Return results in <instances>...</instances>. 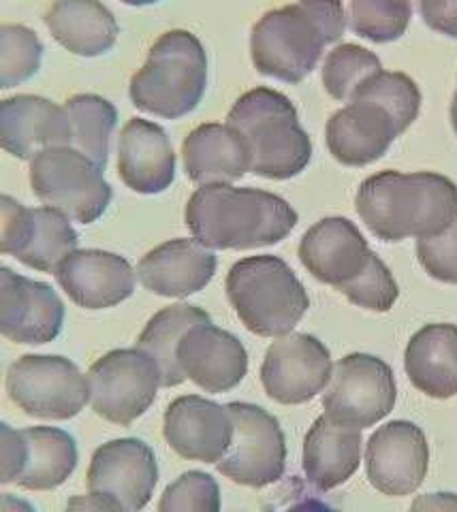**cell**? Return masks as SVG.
Returning a JSON list of instances; mask_svg holds the SVG:
<instances>
[{
	"label": "cell",
	"mask_w": 457,
	"mask_h": 512,
	"mask_svg": "<svg viewBox=\"0 0 457 512\" xmlns=\"http://www.w3.org/2000/svg\"><path fill=\"white\" fill-rule=\"evenodd\" d=\"M7 393L24 414L47 421H69L92 399L88 376L56 355H24L11 363Z\"/></svg>",
	"instance_id": "obj_8"
},
{
	"label": "cell",
	"mask_w": 457,
	"mask_h": 512,
	"mask_svg": "<svg viewBox=\"0 0 457 512\" xmlns=\"http://www.w3.org/2000/svg\"><path fill=\"white\" fill-rule=\"evenodd\" d=\"M415 0H351L349 28L372 43H391L404 37L411 26Z\"/></svg>",
	"instance_id": "obj_33"
},
{
	"label": "cell",
	"mask_w": 457,
	"mask_h": 512,
	"mask_svg": "<svg viewBox=\"0 0 457 512\" xmlns=\"http://www.w3.org/2000/svg\"><path fill=\"white\" fill-rule=\"evenodd\" d=\"M0 438H3V485L18 483L28 459V446L22 431L13 429L11 425L3 423L0 427Z\"/></svg>",
	"instance_id": "obj_39"
},
{
	"label": "cell",
	"mask_w": 457,
	"mask_h": 512,
	"mask_svg": "<svg viewBox=\"0 0 457 512\" xmlns=\"http://www.w3.org/2000/svg\"><path fill=\"white\" fill-rule=\"evenodd\" d=\"M30 186L43 205L80 224L97 222L114 199L103 167L73 146L47 148L30 160Z\"/></svg>",
	"instance_id": "obj_7"
},
{
	"label": "cell",
	"mask_w": 457,
	"mask_h": 512,
	"mask_svg": "<svg viewBox=\"0 0 457 512\" xmlns=\"http://www.w3.org/2000/svg\"><path fill=\"white\" fill-rule=\"evenodd\" d=\"M208 88V54L188 30H169L156 39L148 60L129 86L139 111L180 120L199 107Z\"/></svg>",
	"instance_id": "obj_5"
},
{
	"label": "cell",
	"mask_w": 457,
	"mask_h": 512,
	"mask_svg": "<svg viewBox=\"0 0 457 512\" xmlns=\"http://www.w3.org/2000/svg\"><path fill=\"white\" fill-rule=\"evenodd\" d=\"M334 361L327 346L310 333H287L267 348L261 384L267 397L282 406H299L327 389Z\"/></svg>",
	"instance_id": "obj_13"
},
{
	"label": "cell",
	"mask_w": 457,
	"mask_h": 512,
	"mask_svg": "<svg viewBox=\"0 0 457 512\" xmlns=\"http://www.w3.org/2000/svg\"><path fill=\"white\" fill-rule=\"evenodd\" d=\"M349 13L342 0H297L267 11L252 26L255 69L285 84H299L317 67L323 50L342 39Z\"/></svg>",
	"instance_id": "obj_3"
},
{
	"label": "cell",
	"mask_w": 457,
	"mask_h": 512,
	"mask_svg": "<svg viewBox=\"0 0 457 512\" xmlns=\"http://www.w3.org/2000/svg\"><path fill=\"white\" fill-rule=\"evenodd\" d=\"M293 205L274 192L233 184L199 186L186 203L184 222L212 250L274 246L297 227Z\"/></svg>",
	"instance_id": "obj_2"
},
{
	"label": "cell",
	"mask_w": 457,
	"mask_h": 512,
	"mask_svg": "<svg viewBox=\"0 0 457 512\" xmlns=\"http://www.w3.org/2000/svg\"><path fill=\"white\" fill-rule=\"evenodd\" d=\"M400 128L389 111L370 101H351L327 120V150L344 167H368L383 158Z\"/></svg>",
	"instance_id": "obj_21"
},
{
	"label": "cell",
	"mask_w": 457,
	"mask_h": 512,
	"mask_svg": "<svg viewBox=\"0 0 457 512\" xmlns=\"http://www.w3.org/2000/svg\"><path fill=\"white\" fill-rule=\"evenodd\" d=\"M338 291L355 303L357 308L370 312H389L400 297V286L393 278L391 269L383 263L376 252L370 254V261L351 282L342 284Z\"/></svg>",
	"instance_id": "obj_36"
},
{
	"label": "cell",
	"mask_w": 457,
	"mask_h": 512,
	"mask_svg": "<svg viewBox=\"0 0 457 512\" xmlns=\"http://www.w3.org/2000/svg\"><path fill=\"white\" fill-rule=\"evenodd\" d=\"M297 254L319 282L340 288L364 271L372 250L355 222L342 216H329L312 224L304 233Z\"/></svg>",
	"instance_id": "obj_19"
},
{
	"label": "cell",
	"mask_w": 457,
	"mask_h": 512,
	"mask_svg": "<svg viewBox=\"0 0 457 512\" xmlns=\"http://www.w3.org/2000/svg\"><path fill=\"white\" fill-rule=\"evenodd\" d=\"M430 468V444L423 429L411 421L378 427L366 444L370 485L389 498L413 495Z\"/></svg>",
	"instance_id": "obj_15"
},
{
	"label": "cell",
	"mask_w": 457,
	"mask_h": 512,
	"mask_svg": "<svg viewBox=\"0 0 457 512\" xmlns=\"http://www.w3.org/2000/svg\"><path fill=\"white\" fill-rule=\"evenodd\" d=\"M415 510H457L455 493H428L413 504Z\"/></svg>",
	"instance_id": "obj_41"
},
{
	"label": "cell",
	"mask_w": 457,
	"mask_h": 512,
	"mask_svg": "<svg viewBox=\"0 0 457 512\" xmlns=\"http://www.w3.org/2000/svg\"><path fill=\"white\" fill-rule=\"evenodd\" d=\"M43 60V43L35 30L22 24L0 28V84L5 90L33 77Z\"/></svg>",
	"instance_id": "obj_35"
},
{
	"label": "cell",
	"mask_w": 457,
	"mask_h": 512,
	"mask_svg": "<svg viewBox=\"0 0 457 512\" xmlns=\"http://www.w3.org/2000/svg\"><path fill=\"white\" fill-rule=\"evenodd\" d=\"M451 124H453V131L457 135V103L451 101Z\"/></svg>",
	"instance_id": "obj_44"
},
{
	"label": "cell",
	"mask_w": 457,
	"mask_h": 512,
	"mask_svg": "<svg viewBox=\"0 0 457 512\" xmlns=\"http://www.w3.org/2000/svg\"><path fill=\"white\" fill-rule=\"evenodd\" d=\"M92 410L105 421L129 427L144 416L163 387L161 367L144 348H120L107 352L90 372Z\"/></svg>",
	"instance_id": "obj_10"
},
{
	"label": "cell",
	"mask_w": 457,
	"mask_h": 512,
	"mask_svg": "<svg viewBox=\"0 0 457 512\" xmlns=\"http://www.w3.org/2000/svg\"><path fill=\"white\" fill-rule=\"evenodd\" d=\"M417 11L430 30L457 39V0H417Z\"/></svg>",
	"instance_id": "obj_40"
},
{
	"label": "cell",
	"mask_w": 457,
	"mask_h": 512,
	"mask_svg": "<svg viewBox=\"0 0 457 512\" xmlns=\"http://www.w3.org/2000/svg\"><path fill=\"white\" fill-rule=\"evenodd\" d=\"M355 210L387 244L438 235L457 218V184L432 171H381L361 182Z\"/></svg>",
	"instance_id": "obj_1"
},
{
	"label": "cell",
	"mask_w": 457,
	"mask_h": 512,
	"mask_svg": "<svg viewBox=\"0 0 457 512\" xmlns=\"http://www.w3.org/2000/svg\"><path fill=\"white\" fill-rule=\"evenodd\" d=\"M227 122L246 137L252 173L259 178L285 182L310 165V135L299 124L295 105L282 92L272 88L248 90L231 107Z\"/></svg>",
	"instance_id": "obj_4"
},
{
	"label": "cell",
	"mask_w": 457,
	"mask_h": 512,
	"mask_svg": "<svg viewBox=\"0 0 457 512\" xmlns=\"http://www.w3.org/2000/svg\"><path fill=\"white\" fill-rule=\"evenodd\" d=\"M3 239L0 250L15 256L30 269L56 274L60 263L77 250L80 235L73 229L71 218L56 207H26L13 197L3 201Z\"/></svg>",
	"instance_id": "obj_12"
},
{
	"label": "cell",
	"mask_w": 457,
	"mask_h": 512,
	"mask_svg": "<svg viewBox=\"0 0 457 512\" xmlns=\"http://www.w3.org/2000/svg\"><path fill=\"white\" fill-rule=\"evenodd\" d=\"M361 429L334 423L327 414L312 423L304 438V472L319 491H332L349 480L361 463Z\"/></svg>",
	"instance_id": "obj_26"
},
{
	"label": "cell",
	"mask_w": 457,
	"mask_h": 512,
	"mask_svg": "<svg viewBox=\"0 0 457 512\" xmlns=\"http://www.w3.org/2000/svg\"><path fill=\"white\" fill-rule=\"evenodd\" d=\"M120 3L129 5V7H148V5H156V3H161V0H120Z\"/></svg>",
	"instance_id": "obj_43"
},
{
	"label": "cell",
	"mask_w": 457,
	"mask_h": 512,
	"mask_svg": "<svg viewBox=\"0 0 457 512\" xmlns=\"http://www.w3.org/2000/svg\"><path fill=\"white\" fill-rule=\"evenodd\" d=\"M227 299L250 333L274 340L291 333L310 308L304 284L274 254L235 263L227 274Z\"/></svg>",
	"instance_id": "obj_6"
},
{
	"label": "cell",
	"mask_w": 457,
	"mask_h": 512,
	"mask_svg": "<svg viewBox=\"0 0 457 512\" xmlns=\"http://www.w3.org/2000/svg\"><path fill=\"white\" fill-rule=\"evenodd\" d=\"M417 259L434 280L457 284V218L443 233L417 239Z\"/></svg>",
	"instance_id": "obj_38"
},
{
	"label": "cell",
	"mask_w": 457,
	"mask_h": 512,
	"mask_svg": "<svg viewBox=\"0 0 457 512\" xmlns=\"http://www.w3.org/2000/svg\"><path fill=\"white\" fill-rule=\"evenodd\" d=\"M161 512H180V510H199V512H218L220 510V489L214 476L191 470L182 474L176 483H171L159 502Z\"/></svg>",
	"instance_id": "obj_37"
},
{
	"label": "cell",
	"mask_w": 457,
	"mask_h": 512,
	"mask_svg": "<svg viewBox=\"0 0 457 512\" xmlns=\"http://www.w3.org/2000/svg\"><path fill=\"white\" fill-rule=\"evenodd\" d=\"M28 446L26 468L18 485L26 491H52L65 485L80 461L75 438L58 427L22 429Z\"/></svg>",
	"instance_id": "obj_29"
},
{
	"label": "cell",
	"mask_w": 457,
	"mask_h": 512,
	"mask_svg": "<svg viewBox=\"0 0 457 512\" xmlns=\"http://www.w3.org/2000/svg\"><path fill=\"white\" fill-rule=\"evenodd\" d=\"M176 152L165 128L133 118L118 141V175L137 195H159L176 180Z\"/></svg>",
	"instance_id": "obj_24"
},
{
	"label": "cell",
	"mask_w": 457,
	"mask_h": 512,
	"mask_svg": "<svg viewBox=\"0 0 457 512\" xmlns=\"http://www.w3.org/2000/svg\"><path fill=\"white\" fill-rule=\"evenodd\" d=\"M229 410L233 442L227 455L216 463L218 472L244 487L274 485L287 468V440L276 416L246 402H231Z\"/></svg>",
	"instance_id": "obj_11"
},
{
	"label": "cell",
	"mask_w": 457,
	"mask_h": 512,
	"mask_svg": "<svg viewBox=\"0 0 457 512\" xmlns=\"http://www.w3.org/2000/svg\"><path fill=\"white\" fill-rule=\"evenodd\" d=\"M212 320L208 312H203L197 306H188V303H176L161 312H156L146 329L141 331L137 338V346L144 348L148 355L159 363L163 374V387L171 389L178 387L186 380V374L178 359V346L184 338V333L199 325Z\"/></svg>",
	"instance_id": "obj_30"
},
{
	"label": "cell",
	"mask_w": 457,
	"mask_h": 512,
	"mask_svg": "<svg viewBox=\"0 0 457 512\" xmlns=\"http://www.w3.org/2000/svg\"><path fill=\"white\" fill-rule=\"evenodd\" d=\"M353 101L381 105L396 120L400 133L408 131L421 111V90L413 77L398 71H378L357 90Z\"/></svg>",
	"instance_id": "obj_34"
},
{
	"label": "cell",
	"mask_w": 457,
	"mask_h": 512,
	"mask_svg": "<svg viewBox=\"0 0 457 512\" xmlns=\"http://www.w3.org/2000/svg\"><path fill=\"white\" fill-rule=\"evenodd\" d=\"M216 265L212 248L195 237H178L150 250L137 265V278L154 295L184 299L212 282Z\"/></svg>",
	"instance_id": "obj_22"
},
{
	"label": "cell",
	"mask_w": 457,
	"mask_h": 512,
	"mask_svg": "<svg viewBox=\"0 0 457 512\" xmlns=\"http://www.w3.org/2000/svg\"><path fill=\"white\" fill-rule=\"evenodd\" d=\"M188 180L206 184H233L252 171V154L246 137L227 124H201L182 143Z\"/></svg>",
	"instance_id": "obj_25"
},
{
	"label": "cell",
	"mask_w": 457,
	"mask_h": 512,
	"mask_svg": "<svg viewBox=\"0 0 457 512\" xmlns=\"http://www.w3.org/2000/svg\"><path fill=\"white\" fill-rule=\"evenodd\" d=\"M378 71H383V62L374 52L355 43H342L327 54L321 77L332 99L351 103L357 90Z\"/></svg>",
	"instance_id": "obj_32"
},
{
	"label": "cell",
	"mask_w": 457,
	"mask_h": 512,
	"mask_svg": "<svg viewBox=\"0 0 457 512\" xmlns=\"http://www.w3.org/2000/svg\"><path fill=\"white\" fill-rule=\"evenodd\" d=\"M398 402V384L391 367L374 355L353 352L334 363L323 391L325 414L338 425L368 429L391 414Z\"/></svg>",
	"instance_id": "obj_9"
},
{
	"label": "cell",
	"mask_w": 457,
	"mask_h": 512,
	"mask_svg": "<svg viewBox=\"0 0 457 512\" xmlns=\"http://www.w3.org/2000/svg\"><path fill=\"white\" fill-rule=\"evenodd\" d=\"M159 463L152 448L137 438L112 440L92 455L86 485L90 493L112 500L118 510L137 512L152 500Z\"/></svg>",
	"instance_id": "obj_14"
},
{
	"label": "cell",
	"mask_w": 457,
	"mask_h": 512,
	"mask_svg": "<svg viewBox=\"0 0 457 512\" xmlns=\"http://www.w3.org/2000/svg\"><path fill=\"white\" fill-rule=\"evenodd\" d=\"M65 325V303L50 284L0 269V331L15 344H50Z\"/></svg>",
	"instance_id": "obj_16"
},
{
	"label": "cell",
	"mask_w": 457,
	"mask_h": 512,
	"mask_svg": "<svg viewBox=\"0 0 457 512\" xmlns=\"http://www.w3.org/2000/svg\"><path fill=\"white\" fill-rule=\"evenodd\" d=\"M71 122V146L105 167L118 109L99 94H75L65 103Z\"/></svg>",
	"instance_id": "obj_31"
},
{
	"label": "cell",
	"mask_w": 457,
	"mask_h": 512,
	"mask_svg": "<svg viewBox=\"0 0 457 512\" xmlns=\"http://www.w3.org/2000/svg\"><path fill=\"white\" fill-rule=\"evenodd\" d=\"M413 387L434 399L457 395V325L434 323L419 329L404 352Z\"/></svg>",
	"instance_id": "obj_28"
},
{
	"label": "cell",
	"mask_w": 457,
	"mask_h": 512,
	"mask_svg": "<svg viewBox=\"0 0 457 512\" xmlns=\"http://www.w3.org/2000/svg\"><path fill=\"white\" fill-rule=\"evenodd\" d=\"M0 143L22 160L56 146H71V122L65 105L35 94H18L0 105Z\"/></svg>",
	"instance_id": "obj_23"
},
{
	"label": "cell",
	"mask_w": 457,
	"mask_h": 512,
	"mask_svg": "<svg viewBox=\"0 0 457 512\" xmlns=\"http://www.w3.org/2000/svg\"><path fill=\"white\" fill-rule=\"evenodd\" d=\"M178 359L186 378L208 393H227L248 374V352L233 333L218 329L212 320L184 333Z\"/></svg>",
	"instance_id": "obj_20"
},
{
	"label": "cell",
	"mask_w": 457,
	"mask_h": 512,
	"mask_svg": "<svg viewBox=\"0 0 457 512\" xmlns=\"http://www.w3.org/2000/svg\"><path fill=\"white\" fill-rule=\"evenodd\" d=\"M56 280L73 303L86 310H107L135 293L131 263L105 250H75L56 269Z\"/></svg>",
	"instance_id": "obj_18"
},
{
	"label": "cell",
	"mask_w": 457,
	"mask_h": 512,
	"mask_svg": "<svg viewBox=\"0 0 457 512\" xmlns=\"http://www.w3.org/2000/svg\"><path fill=\"white\" fill-rule=\"evenodd\" d=\"M453 101L457 103V90H455V94H453Z\"/></svg>",
	"instance_id": "obj_45"
},
{
	"label": "cell",
	"mask_w": 457,
	"mask_h": 512,
	"mask_svg": "<svg viewBox=\"0 0 457 512\" xmlns=\"http://www.w3.org/2000/svg\"><path fill=\"white\" fill-rule=\"evenodd\" d=\"M43 22L67 52L82 58H99L118 41L116 15L101 0H54Z\"/></svg>",
	"instance_id": "obj_27"
},
{
	"label": "cell",
	"mask_w": 457,
	"mask_h": 512,
	"mask_svg": "<svg viewBox=\"0 0 457 512\" xmlns=\"http://www.w3.org/2000/svg\"><path fill=\"white\" fill-rule=\"evenodd\" d=\"M71 508H77V510H118V506L112 500L103 498V495H97V493H90V495H86V498L71 500L69 510Z\"/></svg>",
	"instance_id": "obj_42"
},
{
	"label": "cell",
	"mask_w": 457,
	"mask_h": 512,
	"mask_svg": "<svg viewBox=\"0 0 457 512\" xmlns=\"http://www.w3.org/2000/svg\"><path fill=\"white\" fill-rule=\"evenodd\" d=\"M163 434L180 457L218 463L233 442V416L229 406L199 395H182L165 412Z\"/></svg>",
	"instance_id": "obj_17"
}]
</instances>
